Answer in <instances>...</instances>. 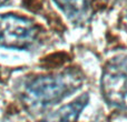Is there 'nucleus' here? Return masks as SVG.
Masks as SVG:
<instances>
[{
	"label": "nucleus",
	"instance_id": "obj_5",
	"mask_svg": "<svg viewBox=\"0 0 127 122\" xmlns=\"http://www.w3.org/2000/svg\"><path fill=\"white\" fill-rule=\"evenodd\" d=\"M57 7L70 21L81 23L86 20L89 10L88 0H54Z\"/></svg>",
	"mask_w": 127,
	"mask_h": 122
},
{
	"label": "nucleus",
	"instance_id": "obj_6",
	"mask_svg": "<svg viewBox=\"0 0 127 122\" xmlns=\"http://www.w3.org/2000/svg\"><path fill=\"white\" fill-rule=\"evenodd\" d=\"M7 1H8V0H0V6H2V4H4Z\"/></svg>",
	"mask_w": 127,
	"mask_h": 122
},
{
	"label": "nucleus",
	"instance_id": "obj_3",
	"mask_svg": "<svg viewBox=\"0 0 127 122\" xmlns=\"http://www.w3.org/2000/svg\"><path fill=\"white\" fill-rule=\"evenodd\" d=\"M101 92L109 104L127 111V58L106 67L101 78Z\"/></svg>",
	"mask_w": 127,
	"mask_h": 122
},
{
	"label": "nucleus",
	"instance_id": "obj_2",
	"mask_svg": "<svg viewBox=\"0 0 127 122\" xmlns=\"http://www.w3.org/2000/svg\"><path fill=\"white\" fill-rule=\"evenodd\" d=\"M38 37V27L31 20L16 15H0V47L27 49Z\"/></svg>",
	"mask_w": 127,
	"mask_h": 122
},
{
	"label": "nucleus",
	"instance_id": "obj_7",
	"mask_svg": "<svg viewBox=\"0 0 127 122\" xmlns=\"http://www.w3.org/2000/svg\"><path fill=\"white\" fill-rule=\"evenodd\" d=\"M113 1H126V0H113Z\"/></svg>",
	"mask_w": 127,
	"mask_h": 122
},
{
	"label": "nucleus",
	"instance_id": "obj_4",
	"mask_svg": "<svg viewBox=\"0 0 127 122\" xmlns=\"http://www.w3.org/2000/svg\"><path fill=\"white\" fill-rule=\"evenodd\" d=\"M88 100V94H83L70 103L49 113L40 122H76L83 109L87 105Z\"/></svg>",
	"mask_w": 127,
	"mask_h": 122
},
{
	"label": "nucleus",
	"instance_id": "obj_1",
	"mask_svg": "<svg viewBox=\"0 0 127 122\" xmlns=\"http://www.w3.org/2000/svg\"><path fill=\"white\" fill-rule=\"evenodd\" d=\"M83 77L71 70L31 80L22 91V102L30 113H40L81 87Z\"/></svg>",
	"mask_w": 127,
	"mask_h": 122
}]
</instances>
